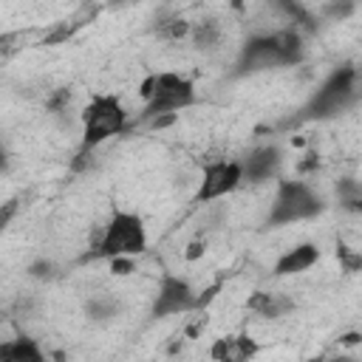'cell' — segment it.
Masks as SVG:
<instances>
[{"mask_svg":"<svg viewBox=\"0 0 362 362\" xmlns=\"http://www.w3.org/2000/svg\"><path fill=\"white\" fill-rule=\"evenodd\" d=\"M359 99H362V68L339 65L322 79V85L303 105L300 119H334L348 107H354Z\"/></svg>","mask_w":362,"mask_h":362,"instance_id":"6da1fadb","label":"cell"},{"mask_svg":"<svg viewBox=\"0 0 362 362\" xmlns=\"http://www.w3.org/2000/svg\"><path fill=\"white\" fill-rule=\"evenodd\" d=\"M141 99H144V107H141V116L139 122H150L156 116H178V110H187L198 102V93H195V85L192 79L175 74V71H161V74H150L144 82H141Z\"/></svg>","mask_w":362,"mask_h":362,"instance_id":"7a4b0ae2","label":"cell"},{"mask_svg":"<svg viewBox=\"0 0 362 362\" xmlns=\"http://www.w3.org/2000/svg\"><path fill=\"white\" fill-rule=\"evenodd\" d=\"M79 119H82V141H79L76 158H85L99 144L124 133V127H127V110L119 102V96H113V93H96L82 107Z\"/></svg>","mask_w":362,"mask_h":362,"instance_id":"3957f363","label":"cell"},{"mask_svg":"<svg viewBox=\"0 0 362 362\" xmlns=\"http://www.w3.org/2000/svg\"><path fill=\"white\" fill-rule=\"evenodd\" d=\"M325 201L317 195V189L305 181H288L280 178L272 206L266 212L263 226L266 229H277V226H288V223H300V221H311L317 215H322Z\"/></svg>","mask_w":362,"mask_h":362,"instance_id":"277c9868","label":"cell"},{"mask_svg":"<svg viewBox=\"0 0 362 362\" xmlns=\"http://www.w3.org/2000/svg\"><path fill=\"white\" fill-rule=\"evenodd\" d=\"M147 249V226L136 212L116 209L105 223L93 252L88 257L113 260V257H136Z\"/></svg>","mask_w":362,"mask_h":362,"instance_id":"5b68a950","label":"cell"},{"mask_svg":"<svg viewBox=\"0 0 362 362\" xmlns=\"http://www.w3.org/2000/svg\"><path fill=\"white\" fill-rule=\"evenodd\" d=\"M240 184H243V164L238 158H215V161L204 164L192 204H198V206L212 204V201L235 192Z\"/></svg>","mask_w":362,"mask_h":362,"instance_id":"8992f818","label":"cell"},{"mask_svg":"<svg viewBox=\"0 0 362 362\" xmlns=\"http://www.w3.org/2000/svg\"><path fill=\"white\" fill-rule=\"evenodd\" d=\"M198 294L195 288L175 274H164L158 280V288L153 294V305H150V317L153 320H164V317H175V314H189L198 308Z\"/></svg>","mask_w":362,"mask_h":362,"instance_id":"52a82bcc","label":"cell"},{"mask_svg":"<svg viewBox=\"0 0 362 362\" xmlns=\"http://www.w3.org/2000/svg\"><path fill=\"white\" fill-rule=\"evenodd\" d=\"M272 68H286V59L274 42L272 34H252L243 45L240 54L235 59V76H246V74H260V71H272Z\"/></svg>","mask_w":362,"mask_h":362,"instance_id":"ba28073f","label":"cell"},{"mask_svg":"<svg viewBox=\"0 0 362 362\" xmlns=\"http://www.w3.org/2000/svg\"><path fill=\"white\" fill-rule=\"evenodd\" d=\"M240 164H243V181H249V184H263V181L280 175L283 150H280L277 144H260V147L249 150V156L240 158Z\"/></svg>","mask_w":362,"mask_h":362,"instance_id":"9c48e42d","label":"cell"},{"mask_svg":"<svg viewBox=\"0 0 362 362\" xmlns=\"http://www.w3.org/2000/svg\"><path fill=\"white\" fill-rule=\"evenodd\" d=\"M317 260H320V246L311 243V240H305V243H297V246L286 249V252L274 260L272 274H274V277L303 274V272H308L311 266H317Z\"/></svg>","mask_w":362,"mask_h":362,"instance_id":"30bf717a","label":"cell"},{"mask_svg":"<svg viewBox=\"0 0 362 362\" xmlns=\"http://www.w3.org/2000/svg\"><path fill=\"white\" fill-rule=\"evenodd\" d=\"M257 351H260V345L255 337L235 334V337H221L212 345L209 356H212V362H252L257 356Z\"/></svg>","mask_w":362,"mask_h":362,"instance_id":"8fae6325","label":"cell"},{"mask_svg":"<svg viewBox=\"0 0 362 362\" xmlns=\"http://www.w3.org/2000/svg\"><path fill=\"white\" fill-rule=\"evenodd\" d=\"M246 311L257 314L260 320H280L288 311H294V297L280 291H252L246 297Z\"/></svg>","mask_w":362,"mask_h":362,"instance_id":"7c38bea8","label":"cell"},{"mask_svg":"<svg viewBox=\"0 0 362 362\" xmlns=\"http://www.w3.org/2000/svg\"><path fill=\"white\" fill-rule=\"evenodd\" d=\"M0 362H48V356L42 354V348L34 337L20 334L0 345Z\"/></svg>","mask_w":362,"mask_h":362,"instance_id":"4fadbf2b","label":"cell"},{"mask_svg":"<svg viewBox=\"0 0 362 362\" xmlns=\"http://www.w3.org/2000/svg\"><path fill=\"white\" fill-rule=\"evenodd\" d=\"M221 40H223V25L218 17H201L198 23H192L189 42L195 51H215Z\"/></svg>","mask_w":362,"mask_h":362,"instance_id":"5bb4252c","label":"cell"},{"mask_svg":"<svg viewBox=\"0 0 362 362\" xmlns=\"http://www.w3.org/2000/svg\"><path fill=\"white\" fill-rule=\"evenodd\" d=\"M337 204L345 209V212H354V215H362V181L359 178H339L337 181Z\"/></svg>","mask_w":362,"mask_h":362,"instance_id":"9a60e30c","label":"cell"},{"mask_svg":"<svg viewBox=\"0 0 362 362\" xmlns=\"http://www.w3.org/2000/svg\"><path fill=\"white\" fill-rule=\"evenodd\" d=\"M189 31H192V23L184 20V17L158 20L156 28H153V34H156L158 40H164V42H181L184 37H189Z\"/></svg>","mask_w":362,"mask_h":362,"instance_id":"2e32d148","label":"cell"},{"mask_svg":"<svg viewBox=\"0 0 362 362\" xmlns=\"http://www.w3.org/2000/svg\"><path fill=\"white\" fill-rule=\"evenodd\" d=\"M337 260H339V269L345 274H359L362 272V249L337 243Z\"/></svg>","mask_w":362,"mask_h":362,"instance_id":"e0dca14e","label":"cell"},{"mask_svg":"<svg viewBox=\"0 0 362 362\" xmlns=\"http://www.w3.org/2000/svg\"><path fill=\"white\" fill-rule=\"evenodd\" d=\"M85 311H88L90 320H110V317H116L119 303L113 297H90L88 305H85Z\"/></svg>","mask_w":362,"mask_h":362,"instance_id":"ac0fdd59","label":"cell"},{"mask_svg":"<svg viewBox=\"0 0 362 362\" xmlns=\"http://www.w3.org/2000/svg\"><path fill=\"white\" fill-rule=\"evenodd\" d=\"M354 11H356L354 3H325V6L320 8V14H322L325 20H331V23H339V20L351 17Z\"/></svg>","mask_w":362,"mask_h":362,"instance_id":"d6986e66","label":"cell"},{"mask_svg":"<svg viewBox=\"0 0 362 362\" xmlns=\"http://www.w3.org/2000/svg\"><path fill=\"white\" fill-rule=\"evenodd\" d=\"M107 263H110V274H116V277H124V274H133L136 272L133 257H113Z\"/></svg>","mask_w":362,"mask_h":362,"instance_id":"ffe728a7","label":"cell"},{"mask_svg":"<svg viewBox=\"0 0 362 362\" xmlns=\"http://www.w3.org/2000/svg\"><path fill=\"white\" fill-rule=\"evenodd\" d=\"M28 274L37 277V280H51L54 277V263L51 260H37L28 266Z\"/></svg>","mask_w":362,"mask_h":362,"instance_id":"44dd1931","label":"cell"},{"mask_svg":"<svg viewBox=\"0 0 362 362\" xmlns=\"http://www.w3.org/2000/svg\"><path fill=\"white\" fill-rule=\"evenodd\" d=\"M204 249H206V240H204V238H195V240L187 246V260H198V257L204 255Z\"/></svg>","mask_w":362,"mask_h":362,"instance_id":"7402d4cb","label":"cell"},{"mask_svg":"<svg viewBox=\"0 0 362 362\" xmlns=\"http://www.w3.org/2000/svg\"><path fill=\"white\" fill-rule=\"evenodd\" d=\"M308 362H356V356H351V354H334V356H320V359H308Z\"/></svg>","mask_w":362,"mask_h":362,"instance_id":"603a6c76","label":"cell"}]
</instances>
